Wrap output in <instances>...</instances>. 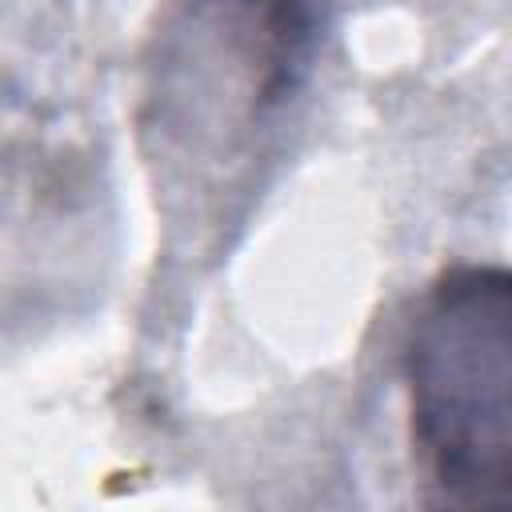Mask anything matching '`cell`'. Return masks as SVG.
Masks as SVG:
<instances>
[{
  "mask_svg": "<svg viewBox=\"0 0 512 512\" xmlns=\"http://www.w3.org/2000/svg\"><path fill=\"white\" fill-rule=\"evenodd\" d=\"M404 372L436 512H508L512 276L500 264L448 268L412 320Z\"/></svg>",
  "mask_w": 512,
  "mask_h": 512,
  "instance_id": "cell-1",
  "label": "cell"
}]
</instances>
